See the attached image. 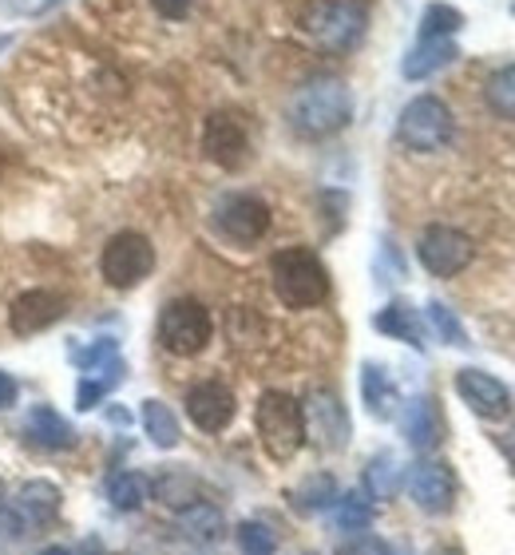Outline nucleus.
<instances>
[{
    "label": "nucleus",
    "instance_id": "obj_20",
    "mask_svg": "<svg viewBox=\"0 0 515 555\" xmlns=\"http://www.w3.org/2000/svg\"><path fill=\"white\" fill-rule=\"evenodd\" d=\"M361 397H365L369 413L381 416V421H389V416L397 413V389H392L385 365L369 361L365 370H361Z\"/></svg>",
    "mask_w": 515,
    "mask_h": 555
},
{
    "label": "nucleus",
    "instance_id": "obj_2",
    "mask_svg": "<svg viewBox=\"0 0 515 555\" xmlns=\"http://www.w3.org/2000/svg\"><path fill=\"white\" fill-rule=\"evenodd\" d=\"M270 278H274V294L289 310H313L330 298V270L321 267V258L306 246L278 250L270 262Z\"/></svg>",
    "mask_w": 515,
    "mask_h": 555
},
{
    "label": "nucleus",
    "instance_id": "obj_14",
    "mask_svg": "<svg viewBox=\"0 0 515 555\" xmlns=\"http://www.w3.org/2000/svg\"><path fill=\"white\" fill-rule=\"evenodd\" d=\"M60 318H64V298L56 289H24L21 298L12 301L9 325L12 334L33 337L40 330H48V325H56Z\"/></svg>",
    "mask_w": 515,
    "mask_h": 555
},
{
    "label": "nucleus",
    "instance_id": "obj_29",
    "mask_svg": "<svg viewBox=\"0 0 515 555\" xmlns=\"http://www.w3.org/2000/svg\"><path fill=\"white\" fill-rule=\"evenodd\" d=\"M155 496H159L167 508H191V504H198V485L191 480V476L171 473L155 485Z\"/></svg>",
    "mask_w": 515,
    "mask_h": 555
},
{
    "label": "nucleus",
    "instance_id": "obj_11",
    "mask_svg": "<svg viewBox=\"0 0 515 555\" xmlns=\"http://www.w3.org/2000/svg\"><path fill=\"white\" fill-rule=\"evenodd\" d=\"M203 151L206 159L218 163V167H242L246 155H250V135H246V124H242L234 112H215V116H206L203 124Z\"/></svg>",
    "mask_w": 515,
    "mask_h": 555
},
{
    "label": "nucleus",
    "instance_id": "obj_25",
    "mask_svg": "<svg viewBox=\"0 0 515 555\" xmlns=\"http://www.w3.org/2000/svg\"><path fill=\"white\" fill-rule=\"evenodd\" d=\"M333 500H337V485H333V476L318 473V476H306L298 488H294V508L298 512H321L330 508Z\"/></svg>",
    "mask_w": 515,
    "mask_h": 555
},
{
    "label": "nucleus",
    "instance_id": "obj_9",
    "mask_svg": "<svg viewBox=\"0 0 515 555\" xmlns=\"http://www.w3.org/2000/svg\"><path fill=\"white\" fill-rule=\"evenodd\" d=\"M301 421H306V437H313V444H321L325 452H342L349 444V413L333 389H313L301 405Z\"/></svg>",
    "mask_w": 515,
    "mask_h": 555
},
{
    "label": "nucleus",
    "instance_id": "obj_21",
    "mask_svg": "<svg viewBox=\"0 0 515 555\" xmlns=\"http://www.w3.org/2000/svg\"><path fill=\"white\" fill-rule=\"evenodd\" d=\"M373 325H377L381 334L401 337V341H409V346H416V349L424 346V325L409 301H392V306H385V310L373 318Z\"/></svg>",
    "mask_w": 515,
    "mask_h": 555
},
{
    "label": "nucleus",
    "instance_id": "obj_28",
    "mask_svg": "<svg viewBox=\"0 0 515 555\" xmlns=\"http://www.w3.org/2000/svg\"><path fill=\"white\" fill-rule=\"evenodd\" d=\"M464 24V12L452 9V4H428L421 16V40H440V36H452Z\"/></svg>",
    "mask_w": 515,
    "mask_h": 555
},
{
    "label": "nucleus",
    "instance_id": "obj_33",
    "mask_svg": "<svg viewBox=\"0 0 515 555\" xmlns=\"http://www.w3.org/2000/svg\"><path fill=\"white\" fill-rule=\"evenodd\" d=\"M191 4L195 0H151V9L159 12V16H167V21H183L186 12H191Z\"/></svg>",
    "mask_w": 515,
    "mask_h": 555
},
{
    "label": "nucleus",
    "instance_id": "obj_26",
    "mask_svg": "<svg viewBox=\"0 0 515 555\" xmlns=\"http://www.w3.org/2000/svg\"><path fill=\"white\" fill-rule=\"evenodd\" d=\"M397 485H401L397 456H392V452H381V456H373V461H369V473H365L369 496L389 500V496H397Z\"/></svg>",
    "mask_w": 515,
    "mask_h": 555
},
{
    "label": "nucleus",
    "instance_id": "obj_36",
    "mask_svg": "<svg viewBox=\"0 0 515 555\" xmlns=\"http://www.w3.org/2000/svg\"><path fill=\"white\" fill-rule=\"evenodd\" d=\"M40 555H68V552H64V547H44Z\"/></svg>",
    "mask_w": 515,
    "mask_h": 555
},
{
    "label": "nucleus",
    "instance_id": "obj_7",
    "mask_svg": "<svg viewBox=\"0 0 515 555\" xmlns=\"http://www.w3.org/2000/svg\"><path fill=\"white\" fill-rule=\"evenodd\" d=\"M151 270H155V246H151L147 234L119 231V234L107 238L103 258H100V274H103L107 286L131 289V286H139Z\"/></svg>",
    "mask_w": 515,
    "mask_h": 555
},
{
    "label": "nucleus",
    "instance_id": "obj_31",
    "mask_svg": "<svg viewBox=\"0 0 515 555\" xmlns=\"http://www.w3.org/2000/svg\"><path fill=\"white\" fill-rule=\"evenodd\" d=\"M428 322L436 325L440 341H448V346H468V334H464V325L456 322V313L448 310V306L433 301V306H428Z\"/></svg>",
    "mask_w": 515,
    "mask_h": 555
},
{
    "label": "nucleus",
    "instance_id": "obj_4",
    "mask_svg": "<svg viewBox=\"0 0 515 555\" xmlns=\"http://www.w3.org/2000/svg\"><path fill=\"white\" fill-rule=\"evenodd\" d=\"M258 437L262 449L274 461H294L298 449L306 444V421H301V405L282 389H270L258 401Z\"/></svg>",
    "mask_w": 515,
    "mask_h": 555
},
{
    "label": "nucleus",
    "instance_id": "obj_34",
    "mask_svg": "<svg viewBox=\"0 0 515 555\" xmlns=\"http://www.w3.org/2000/svg\"><path fill=\"white\" fill-rule=\"evenodd\" d=\"M16 397H21V389H16V382H12L9 373L0 370V409L16 405Z\"/></svg>",
    "mask_w": 515,
    "mask_h": 555
},
{
    "label": "nucleus",
    "instance_id": "obj_22",
    "mask_svg": "<svg viewBox=\"0 0 515 555\" xmlns=\"http://www.w3.org/2000/svg\"><path fill=\"white\" fill-rule=\"evenodd\" d=\"M139 416H143V428H147L151 444H159V449H175V444H179V416L163 405V401H143Z\"/></svg>",
    "mask_w": 515,
    "mask_h": 555
},
{
    "label": "nucleus",
    "instance_id": "obj_17",
    "mask_svg": "<svg viewBox=\"0 0 515 555\" xmlns=\"http://www.w3.org/2000/svg\"><path fill=\"white\" fill-rule=\"evenodd\" d=\"M12 512L24 520V528H40V524H48L60 512V488L48 485V480H33V485L21 488Z\"/></svg>",
    "mask_w": 515,
    "mask_h": 555
},
{
    "label": "nucleus",
    "instance_id": "obj_16",
    "mask_svg": "<svg viewBox=\"0 0 515 555\" xmlns=\"http://www.w3.org/2000/svg\"><path fill=\"white\" fill-rule=\"evenodd\" d=\"M24 437L48 452H60V449H72V444H76L72 425L56 413V409H48V405H36L33 413H28V421H24Z\"/></svg>",
    "mask_w": 515,
    "mask_h": 555
},
{
    "label": "nucleus",
    "instance_id": "obj_6",
    "mask_svg": "<svg viewBox=\"0 0 515 555\" xmlns=\"http://www.w3.org/2000/svg\"><path fill=\"white\" fill-rule=\"evenodd\" d=\"M452 131H456V119L440 95H416L397 119V143L409 151H424V155L448 147Z\"/></svg>",
    "mask_w": 515,
    "mask_h": 555
},
{
    "label": "nucleus",
    "instance_id": "obj_1",
    "mask_svg": "<svg viewBox=\"0 0 515 555\" xmlns=\"http://www.w3.org/2000/svg\"><path fill=\"white\" fill-rule=\"evenodd\" d=\"M353 116V92L333 76H318L289 100V124L306 139H321L342 131Z\"/></svg>",
    "mask_w": 515,
    "mask_h": 555
},
{
    "label": "nucleus",
    "instance_id": "obj_19",
    "mask_svg": "<svg viewBox=\"0 0 515 555\" xmlns=\"http://www.w3.org/2000/svg\"><path fill=\"white\" fill-rule=\"evenodd\" d=\"M401 425H404V437H409L412 449H421V452L433 449L436 440H440V416H436L433 397H416V401H409Z\"/></svg>",
    "mask_w": 515,
    "mask_h": 555
},
{
    "label": "nucleus",
    "instance_id": "obj_5",
    "mask_svg": "<svg viewBox=\"0 0 515 555\" xmlns=\"http://www.w3.org/2000/svg\"><path fill=\"white\" fill-rule=\"evenodd\" d=\"M215 337V318L203 301L195 298H175L159 313V346L175 358H195L210 346Z\"/></svg>",
    "mask_w": 515,
    "mask_h": 555
},
{
    "label": "nucleus",
    "instance_id": "obj_13",
    "mask_svg": "<svg viewBox=\"0 0 515 555\" xmlns=\"http://www.w3.org/2000/svg\"><path fill=\"white\" fill-rule=\"evenodd\" d=\"M456 393L460 401L484 421H504L512 413V393L504 382H495L492 373L484 370H460L456 373Z\"/></svg>",
    "mask_w": 515,
    "mask_h": 555
},
{
    "label": "nucleus",
    "instance_id": "obj_27",
    "mask_svg": "<svg viewBox=\"0 0 515 555\" xmlns=\"http://www.w3.org/2000/svg\"><path fill=\"white\" fill-rule=\"evenodd\" d=\"M369 520H373V504H369L365 492H349V496L337 500V512H333V524L342 532H365Z\"/></svg>",
    "mask_w": 515,
    "mask_h": 555
},
{
    "label": "nucleus",
    "instance_id": "obj_23",
    "mask_svg": "<svg viewBox=\"0 0 515 555\" xmlns=\"http://www.w3.org/2000/svg\"><path fill=\"white\" fill-rule=\"evenodd\" d=\"M151 496V485H147V476H139V473H115L112 480H107V500H112V508L119 512H136L143 508Z\"/></svg>",
    "mask_w": 515,
    "mask_h": 555
},
{
    "label": "nucleus",
    "instance_id": "obj_30",
    "mask_svg": "<svg viewBox=\"0 0 515 555\" xmlns=\"http://www.w3.org/2000/svg\"><path fill=\"white\" fill-rule=\"evenodd\" d=\"M239 552L242 555H274L278 552V540L274 532L258 520H246L239 524Z\"/></svg>",
    "mask_w": 515,
    "mask_h": 555
},
{
    "label": "nucleus",
    "instance_id": "obj_8",
    "mask_svg": "<svg viewBox=\"0 0 515 555\" xmlns=\"http://www.w3.org/2000/svg\"><path fill=\"white\" fill-rule=\"evenodd\" d=\"M416 258L433 278H456L472 262V238L456 227L433 222L416 243Z\"/></svg>",
    "mask_w": 515,
    "mask_h": 555
},
{
    "label": "nucleus",
    "instance_id": "obj_24",
    "mask_svg": "<svg viewBox=\"0 0 515 555\" xmlns=\"http://www.w3.org/2000/svg\"><path fill=\"white\" fill-rule=\"evenodd\" d=\"M484 95H488V107H492L500 119H515V64L495 68L484 83Z\"/></svg>",
    "mask_w": 515,
    "mask_h": 555
},
{
    "label": "nucleus",
    "instance_id": "obj_12",
    "mask_svg": "<svg viewBox=\"0 0 515 555\" xmlns=\"http://www.w3.org/2000/svg\"><path fill=\"white\" fill-rule=\"evenodd\" d=\"M404 485H409V496L416 500V508L433 512V516L448 512L456 500V476L445 461H416L404 473Z\"/></svg>",
    "mask_w": 515,
    "mask_h": 555
},
{
    "label": "nucleus",
    "instance_id": "obj_18",
    "mask_svg": "<svg viewBox=\"0 0 515 555\" xmlns=\"http://www.w3.org/2000/svg\"><path fill=\"white\" fill-rule=\"evenodd\" d=\"M452 60H456V44H452V36H440V40H421V44L404 56L401 72H404V80H424V76H433V72L448 68Z\"/></svg>",
    "mask_w": 515,
    "mask_h": 555
},
{
    "label": "nucleus",
    "instance_id": "obj_32",
    "mask_svg": "<svg viewBox=\"0 0 515 555\" xmlns=\"http://www.w3.org/2000/svg\"><path fill=\"white\" fill-rule=\"evenodd\" d=\"M337 555H389V547L381 544V540H373V535H361L353 544H345Z\"/></svg>",
    "mask_w": 515,
    "mask_h": 555
},
{
    "label": "nucleus",
    "instance_id": "obj_10",
    "mask_svg": "<svg viewBox=\"0 0 515 555\" xmlns=\"http://www.w3.org/2000/svg\"><path fill=\"white\" fill-rule=\"evenodd\" d=\"M215 227L230 243H258L270 231V207L258 195H227L215 207Z\"/></svg>",
    "mask_w": 515,
    "mask_h": 555
},
{
    "label": "nucleus",
    "instance_id": "obj_15",
    "mask_svg": "<svg viewBox=\"0 0 515 555\" xmlns=\"http://www.w3.org/2000/svg\"><path fill=\"white\" fill-rule=\"evenodd\" d=\"M234 393L222 382H198L186 393V416L195 421L203 433H222L234 421Z\"/></svg>",
    "mask_w": 515,
    "mask_h": 555
},
{
    "label": "nucleus",
    "instance_id": "obj_35",
    "mask_svg": "<svg viewBox=\"0 0 515 555\" xmlns=\"http://www.w3.org/2000/svg\"><path fill=\"white\" fill-rule=\"evenodd\" d=\"M504 449H507V456H512V461H515V433H512V437L504 440Z\"/></svg>",
    "mask_w": 515,
    "mask_h": 555
},
{
    "label": "nucleus",
    "instance_id": "obj_3",
    "mask_svg": "<svg viewBox=\"0 0 515 555\" xmlns=\"http://www.w3.org/2000/svg\"><path fill=\"white\" fill-rule=\"evenodd\" d=\"M369 4L365 0H309L306 33L330 52H349L365 36Z\"/></svg>",
    "mask_w": 515,
    "mask_h": 555
}]
</instances>
